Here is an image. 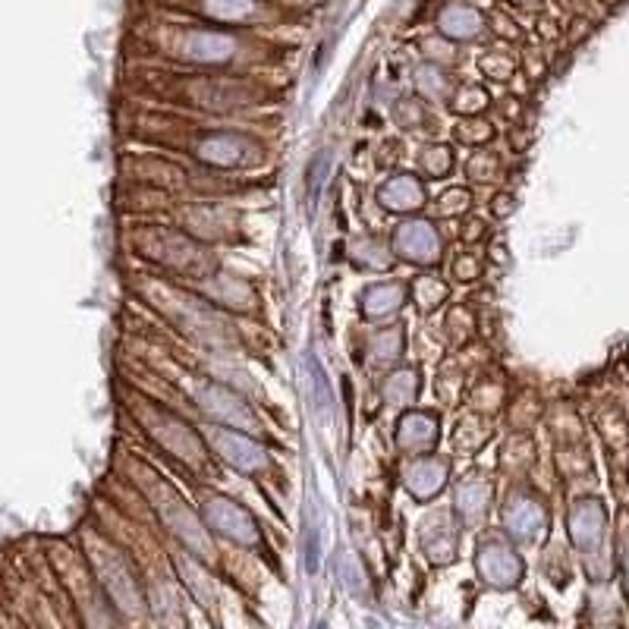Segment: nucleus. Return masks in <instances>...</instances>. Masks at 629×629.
<instances>
[{
	"label": "nucleus",
	"mask_w": 629,
	"mask_h": 629,
	"mask_svg": "<svg viewBox=\"0 0 629 629\" xmlns=\"http://www.w3.org/2000/svg\"><path fill=\"white\" fill-rule=\"evenodd\" d=\"M139 488L151 497V504H155L158 516L164 519V526L177 535L192 554H199V557L211 554V541L199 523V516L180 501V494L173 491L161 475H151L148 469H139Z\"/></svg>",
	"instance_id": "1"
},
{
	"label": "nucleus",
	"mask_w": 629,
	"mask_h": 629,
	"mask_svg": "<svg viewBox=\"0 0 629 629\" xmlns=\"http://www.w3.org/2000/svg\"><path fill=\"white\" fill-rule=\"evenodd\" d=\"M139 422L151 438H155L167 453H173V457H180L189 469H199V472L208 469V450H205L202 438L195 435L186 422L173 419L170 412L155 409L148 403L139 406Z\"/></svg>",
	"instance_id": "2"
},
{
	"label": "nucleus",
	"mask_w": 629,
	"mask_h": 629,
	"mask_svg": "<svg viewBox=\"0 0 629 629\" xmlns=\"http://www.w3.org/2000/svg\"><path fill=\"white\" fill-rule=\"evenodd\" d=\"M136 246L142 255L155 258V262L173 268V271H183L189 277H199L211 258L205 255L202 246H195L192 240H186L183 233H170V230H145L136 236Z\"/></svg>",
	"instance_id": "3"
},
{
	"label": "nucleus",
	"mask_w": 629,
	"mask_h": 629,
	"mask_svg": "<svg viewBox=\"0 0 629 629\" xmlns=\"http://www.w3.org/2000/svg\"><path fill=\"white\" fill-rule=\"evenodd\" d=\"M186 104L205 107V111H233V107H246L255 101L258 89L243 79H218V76H195L183 82Z\"/></svg>",
	"instance_id": "4"
},
{
	"label": "nucleus",
	"mask_w": 629,
	"mask_h": 629,
	"mask_svg": "<svg viewBox=\"0 0 629 629\" xmlns=\"http://www.w3.org/2000/svg\"><path fill=\"white\" fill-rule=\"evenodd\" d=\"M155 306H161L195 340H202V343H218V340H224V324L214 318L208 309H202L195 299H189V296L173 293L170 287H158L155 290Z\"/></svg>",
	"instance_id": "5"
},
{
	"label": "nucleus",
	"mask_w": 629,
	"mask_h": 629,
	"mask_svg": "<svg viewBox=\"0 0 629 629\" xmlns=\"http://www.w3.org/2000/svg\"><path fill=\"white\" fill-rule=\"evenodd\" d=\"M202 516H205V526H211L218 535L236 541V545H258V526L255 519L236 504L230 501V497H221V494H208L205 504H202Z\"/></svg>",
	"instance_id": "6"
},
{
	"label": "nucleus",
	"mask_w": 629,
	"mask_h": 629,
	"mask_svg": "<svg viewBox=\"0 0 629 629\" xmlns=\"http://www.w3.org/2000/svg\"><path fill=\"white\" fill-rule=\"evenodd\" d=\"M240 41L224 32H208V29H186L177 35L170 45V54H180L192 63H230L240 57Z\"/></svg>",
	"instance_id": "7"
},
{
	"label": "nucleus",
	"mask_w": 629,
	"mask_h": 629,
	"mask_svg": "<svg viewBox=\"0 0 629 629\" xmlns=\"http://www.w3.org/2000/svg\"><path fill=\"white\" fill-rule=\"evenodd\" d=\"M192 155L214 167H246L262 158V145L240 133H211L195 142Z\"/></svg>",
	"instance_id": "8"
},
{
	"label": "nucleus",
	"mask_w": 629,
	"mask_h": 629,
	"mask_svg": "<svg viewBox=\"0 0 629 629\" xmlns=\"http://www.w3.org/2000/svg\"><path fill=\"white\" fill-rule=\"evenodd\" d=\"M208 444L224 463L240 472H262L268 466L265 450L246 435H240V428H208Z\"/></svg>",
	"instance_id": "9"
},
{
	"label": "nucleus",
	"mask_w": 629,
	"mask_h": 629,
	"mask_svg": "<svg viewBox=\"0 0 629 629\" xmlns=\"http://www.w3.org/2000/svg\"><path fill=\"white\" fill-rule=\"evenodd\" d=\"M92 560H95V567L104 579V589L111 592V598L117 601V607H123V611H139V589H136V582H133V573H129V567L123 563V557L114 551V548H95L92 551Z\"/></svg>",
	"instance_id": "10"
},
{
	"label": "nucleus",
	"mask_w": 629,
	"mask_h": 629,
	"mask_svg": "<svg viewBox=\"0 0 629 629\" xmlns=\"http://www.w3.org/2000/svg\"><path fill=\"white\" fill-rule=\"evenodd\" d=\"M199 406L205 409V416L218 419L230 428H240V431H258V419L255 412L240 403L227 387L221 384H199Z\"/></svg>",
	"instance_id": "11"
},
{
	"label": "nucleus",
	"mask_w": 629,
	"mask_h": 629,
	"mask_svg": "<svg viewBox=\"0 0 629 629\" xmlns=\"http://www.w3.org/2000/svg\"><path fill=\"white\" fill-rule=\"evenodd\" d=\"M479 573L494 589H513L523 579V560L504 541H485L479 545Z\"/></svg>",
	"instance_id": "12"
},
{
	"label": "nucleus",
	"mask_w": 629,
	"mask_h": 629,
	"mask_svg": "<svg viewBox=\"0 0 629 629\" xmlns=\"http://www.w3.org/2000/svg\"><path fill=\"white\" fill-rule=\"evenodd\" d=\"M394 249L412 265H435L441 258V236L428 221H406L397 227Z\"/></svg>",
	"instance_id": "13"
},
{
	"label": "nucleus",
	"mask_w": 629,
	"mask_h": 629,
	"mask_svg": "<svg viewBox=\"0 0 629 629\" xmlns=\"http://www.w3.org/2000/svg\"><path fill=\"white\" fill-rule=\"evenodd\" d=\"M457 538H460L457 526H453V519L447 513H435L422 523V548L435 567H444V563L453 560V554H457Z\"/></svg>",
	"instance_id": "14"
},
{
	"label": "nucleus",
	"mask_w": 629,
	"mask_h": 629,
	"mask_svg": "<svg viewBox=\"0 0 629 629\" xmlns=\"http://www.w3.org/2000/svg\"><path fill=\"white\" fill-rule=\"evenodd\" d=\"M488 501H491V485L482 475H469L457 488V516L466 529H479L488 516Z\"/></svg>",
	"instance_id": "15"
},
{
	"label": "nucleus",
	"mask_w": 629,
	"mask_h": 629,
	"mask_svg": "<svg viewBox=\"0 0 629 629\" xmlns=\"http://www.w3.org/2000/svg\"><path fill=\"white\" fill-rule=\"evenodd\" d=\"M397 444L406 453H428L438 444V416L431 412H409L397 425Z\"/></svg>",
	"instance_id": "16"
},
{
	"label": "nucleus",
	"mask_w": 629,
	"mask_h": 629,
	"mask_svg": "<svg viewBox=\"0 0 629 629\" xmlns=\"http://www.w3.org/2000/svg\"><path fill=\"white\" fill-rule=\"evenodd\" d=\"M504 526L516 541H535L545 529V510L529 497H513L504 507Z\"/></svg>",
	"instance_id": "17"
},
{
	"label": "nucleus",
	"mask_w": 629,
	"mask_h": 629,
	"mask_svg": "<svg viewBox=\"0 0 629 629\" xmlns=\"http://www.w3.org/2000/svg\"><path fill=\"white\" fill-rule=\"evenodd\" d=\"M378 202L387 211H397V214L419 211L425 205V186L416 177H409V173H400V177H390L378 189Z\"/></svg>",
	"instance_id": "18"
},
{
	"label": "nucleus",
	"mask_w": 629,
	"mask_h": 629,
	"mask_svg": "<svg viewBox=\"0 0 629 629\" xmlns=\"http://www.w3.org/2000/svg\"><path fill=\"white\" fill-rule=\"evenodd\" d=\"M447 485V463L435 457H422L406 469V488L416 501H431Z\"/></svg>",
	"instance_id": "19"
},
{
	"label": "nucleus",
	"mask_w": 629,
	"mask_h": 629,
	"mask_svg": "<svg viewBox=\"0 0 629 629\" xmlns=\"http://www.w3.org/2000/svg\"><path fill=\"white\" fill-rule=\"evenodd\" d=\"M195 10L208 19H218V23H233V26H243V23H255V19L268 16L265 4H258V0H195Z\"/></svg>",
	"instance_id": "20"
},
{
	"label": "nucleus",
	"mask_w": 629,
	"mask_h": 629,
	"mask_svg": "<svg viewBox=\"0 0 629 629\" xmlns=\"http://www.w3.org/2000/svg\"><path fill=\"white\" fill-rule=\"evenodd\" d=\"M202 293L211 302H221V306H230L236 312H249L255 302L252 287L236 277H208V284H202Z\"/></svg>",
	"instance_id": "21"
},
{
	"label": "nucleus",
	"mask_w": 629,
	"mask_h": 629,
	"mask_svg": "<svg viewBox=\"0 0 629 629\" xmlns=\"http://www.w3.org/2000/svg\"><path fill=\"white\" fill-rule=\"evenodd\" d=\"M438 26H441V32H444L447 38H453V41H469V38H475V35H479V32L485 29V19H482L479 10L463 7V4H453V7H447V10L441 13Z\"/></svg>",
	"instance_id": "22"
},
{
	"label": "nucleus",
	"mask_w": 629,
	"mask_h": 629,
	"mask_svg": "<svg viewBox=\"0 0 629 629\" xmlns=\"http://www.w3.org/2000/svg\"><path fill=\"white\" fill-rule=\"evenodd\" d=\"M406 299V287L400 284H375L362 293V315L365 318H387L394 315Z\"/></svg>",
	"instance_id": "23"
},
{
	"label": "nucleus",
	"mask_w": 629,
	"mask_h": 629,
	"mask_svg": "<svg viewBox=\"0 0 629 629\" xmlns=\"http://www.w3.org/2000/svg\"><path fill=\"white\" fill-rule=\"evenodd\" d=\"M419 394V375L412 372V368H406V372H397L390 375L387 384H384V400L394 403V406H406L412 403Z\"/></svg>",
	"instance_id": "24"
},
{
	"label": "nucleus",
	"mask_w": 629,
	"mask_h": 629,
	"mask_svg": "<svg viewBox=\"0 0 629 629\" xmlns=\"http://www.w3.org/2000/svg\"><path fill=\"white\" fill-rule=\"evenodd\" d=\"M444 299H447V284H441V280L431 274L416 277V284H412V302L419 306V312L438 309Z\"/></svg>",
	"instance_id": "25"
},
{
	"label": "nucleus",
	"mask_w": 629,
	"mask_h": 629,
	"mask_svg": "<svg viewBox=\"0 0 629 629\" xmlns=\"http://www.w3.org/2000/svg\"><path fill=\"white\" fill-rule=\"evenodd\" d=\"M488 435H491L488 422L475 419V416H466L457 425V431H453V444H457V450H463V453H475V450H479L488 441Z\"/></svg>",
	"instance_id": "26"
},
{
	"label": "nucleus",
	"mask_w": 629,
	"mask_h": 629,
	"mask_svg": "<svg viewBox=\"0 0 629 629\" xmlns=\"http://www.w3.org/2000/svg\"><path fill=\"white\" fill-rule=\"evenodd\" d=\"M340 579H343L346 592H350L353 598H368V579H365L359 557H353V551L340 554Z\"/></svg>",
	"instance_id": "27"
},
{
	"label": "nucleus",
	"mask_w": 629,
	"mask_h": 629,
	"mask_svg": "<svg viewBox=\"0 0 629 629\" xmlns=\"http://www.w3.org/2000/svg\"><path fill=\"white\" fill-rule=\"evenodd\" d=\"M403 353V331L400 328H384L381 334L372 337V359L378 365H390L397 362Z\"/></svg>",
	"instance_id": "28"
},
{
	"label": "nucleus",
	"mask_w": 629,
	"mask_h": 629,
	"mask_svg": "<svg viewBox=\"0 0 629 629\" xmlns=\"http://www.w3.org/2000/svg\"><path fill=\"white\" fill-rule=\"evenodd\" d=\"M309 368H312V390H315V409L321 419L331 416V406H334V390L328 381V372H324V365L318 362V356H309Z\"/></svg>",
	"instance_id": "29"
},
{
	"label": "nucleus",
	"mask_w": 629,
	"mask_h": 629,
	"mask_svg": "<svg viewBox=\"0 0 629 629\" xmlns=\"http://www.w3.org/2000/svg\"><path fill=\"white\" fill-rule=\"evenodd\" d=\"M416 85L428 101H444L450 95V79L444 76V70L431 67V63L416 70Z\"/></svg>",
	"instance_id": "30"
},
{
	"label": "nucleus",
	"mask_w": 629,
	"mask_h": 629,
	"mask_svg": "<svg viewBox=\"0 0 629 629\" xmlns=\"http://www.w3.org/2000/svg\"><path fill=\"white\" fill-rule=\"evenodd\" d=\"M488 92L479 89V85H466V89L457 92V98H453V111L463 114V117H479L485 107H488Z\"/></svg>",
	"instance_id": "31"
},
{
	"label": "nucleus",
	"mask_w": 629,
	"mask_h": 629,
	"mask_svg": "<svg viewBox=\"0 0 629 629\" xmlns=\"http://www.w3.org/2000/svg\"><path fill=\"white\" fill-rule=\"evenodd\" d=\"M419 167L428 173V177H435V180H441L444 173L453 167V155L444 148V145H428L425 151H422V158H419Z\"/></svg>",
	"instance_id": "32"
},
{
	"label": "nucleus",
	"mask_w": 629,
	"mask_h": 629,
	"mask_svg": "<svg viewBox=\"0 0 629 629\" xmlns=\"http://www.w3.org/2000/svg\"><path fill=\"white\" fill-rule=\"evenodd\" d=\"M469 202L472 199H469L466 189H450L435 202V214H438V218H457V214L469 211Z\"/></svg>",
	"instance_id": "33"
},
{
	"label": "nucleus",
	"mask_w": 629,
	"mask_h": 629,
	"mask_svg": "<svg viewBox=\"0 0 629 629\" xmlns=\"http://www.w3.org/2000/svg\"><path fill=\"white\" fill-rule=\"evenodd\" d=\"M356 262L365 268H387L390 265V255L378 240H365L356 246Z\"/></svg>",
	"instance_id": "34"
},
{
	"label": "nucleus",
	"mask_w": 629,
	"mask_h": 629,
	"mask_svg": "<svg viewBox=\"0 0 629 629\" xmlns=\"http://www.w3.org/2000/svg\"><path fill=\"white\" fill-rule=\"evenodd\" d=\"M318 560H321V523L312 516L306 519V570L312 576L318 573Z\"/></svg>",
	"instance_id": "35"
},
{
	"label": "nucleus",
	"mask_w": 629,
	"mask_h": 629,
	"mask_svg": "<svg viewBox=\"0 0 629 629\" xmlns=\"http://www.w3.org/2000/svg\"><path fill=\"white\" fill-rule=\"evenodd\" d=\"M513 57L510 54H504V51H494V54H488V57H482V73L485 76H491V79H497V82H504V79H510L513 76Z\"/></svg>",
	"instance_id": "36"
},
{
	"label": "nucleus",
	"mask_w": 629,
	"mask_h": 629,
	"mask_svg": "<svg viewBox=\"0 0 629 629\" xmlns=\"http://www.w3.org/2000/svg\"><path fill=\"white\" fill-rule=\"evenodd\" d=\"M491 136H494L491 123H482L479 117H469L466 123L457 126V139L460 142H469V145H485Z\"/></svg>",
	"instance_id": "37"
},
{
	"label": "nucleus",
	"mask_w": 629,
	"mask_h": 629,
	"mask_svg": "<svg viewBox=\"0 0 629 629\" xmlns=\"http://www.w3.org/2000/svg\"><path fill=\"white\" fill-rule=\"evenodd\" d=\"M469 177L472 180H494L497 177V158L494 155H475L469 161Z\"/></svg>",
	"instance_id": "38"
},
{
	"label": "nucleus",
	"mask_w": 629,
	"mask_h": 629,
	"mask_svg": "<svg viewBox=\"0 0 629 629\" xmlns=\"http://www.w3.org/2000/svg\"><path fill=\"white\" fill-rule=\"evenodd\" d=\"M397 120L409 129H419L422 123H425V111L419 107V101H400V107H397Z\"/></svg>",
	"instance_id": "39"
},
{
	"label": "nucleus",
	"mask_w": 629,
	"mask_h": 629,
	"mask_svg": "<svg viewBox=\"0 0 629 629\" xmlns=\"http://www.w3.org/2000/svg\"><path fill=\"white\" fill-rule=\"evenodd\" d=\"M453 274H457L460 280L482 277V258L479 255H460L457 262H453Z\"/></svg>",
	"instance_id": "40"
},
{
	"label": "nucleus",
	"mask_w": 629,
	"mask_h": 629,
	"mask_svg": "<svg viewBox=\"0 0 629 629\" xmlns=\"http://www.w3.org/2000/svg\"><path fill=\"white\" fill-rule=\"evenodd\" d=\"M324 173H328V155H321L312 161V167H309V186H312V192H309V199H312V205L318 202V192H321V183H324Z\"/></svg>",
	"instance_id": "41"
},
{
	"label": "nucleus",
	"mask_w": 629,
	"mask_h": 629,
	"mask_svg": "<svg viewBox=\"0 0 629 629\" xmlns=\"http://www.w3.org/2000/svg\"><path fill=\"white\" fill-rule=\"evenodd\" d=\"M491 211L497 214V218H507V214L513 211V195H507V192H501L494 199V205H491Z\"/></svg>",
	"instance_id": "42"
},
{
	"label": "nucleus",
	"mask_w": 629,
	"mask_h": 629,
	"mask_svg": "<svg viewBox=\"0 0 629 629\" xmlns=\"http://www.w3.org/2000/svg\"><path fill=\"white\" fill-rule=\"evenodd\" d=\"M485 233V227H482V221H466V227H463V240L466 243H475V240H479V236Z\"/></svg>",
	"instance_id": "43"
},
{
	"label": "nucleus",
	"mask_w": 629,
	"mask_h": 629,
	"mask_svg": "<svg viewBox=\"0 0 629 629\" xmlns=\"http://www.w3.org/2000/svg\"><path fill=\"white\" fill-rule=\"evenodd\" d=\"M516 4H529V0H516Z\"/></svg>",
	"instance_id": "44"
}]
</instances>
